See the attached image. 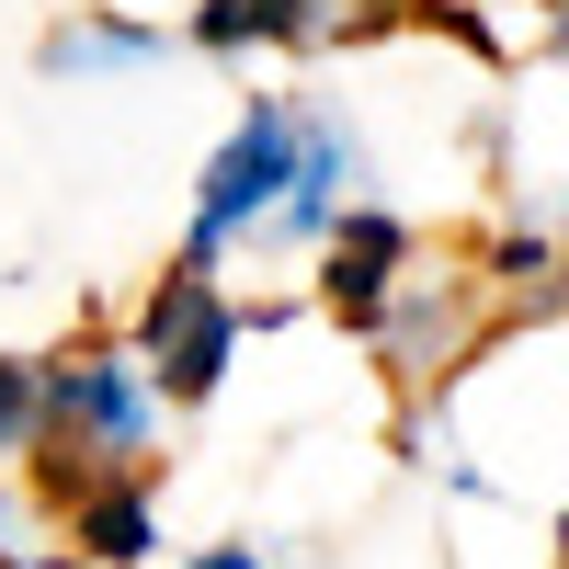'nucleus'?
<instances>
[{
    "label": "nucleus",
    "instance_id": "1",
    "mask_svg": "<svg viewBox=\"0 0 569 569\" xmlns=\"http://www.w3.org/2000/svg\"><path fill=\"white\" fill-rule=\"evenodd\" d=\"M34 376H46V433L23 456V479H34L46 512H58L69 490H91V479H114V467L160 456L171 399L149 388V365H137L126 342H58V353H34Z\"/></svg>",
    "mask_w": 569,
    "mask_h": 569
},
{
    "label": "nucleus",
    "instance_id": "2",
    "mask_svg": "<svg viewBox=\"0 0 569 569\" xmlns=\"http://www.w3.org/2000/svg\"><path fill=\"white\" fill-rule=\"evenodd\" d=\"M284 171H297V91H251V103L228 114V137L206 149V171H194L182 262H206V273L251 262V240H262L273 206H284Z\"/></svg>",
    "mask_w": 569,
    "mask_h": 569
},
{
    "label": "nucleus",
    "instance_id": "3",
    "mask_svg": "<svg viewBox=\"0 0 569 569\" xmlns=\"http://www.w3.org/2000/svg\"><path fill=\"white\" fill-rule=\"evenodd\" d=\"M240 342H251V308L228 297V284L206 273V262H160V284L137 297V319H126V353L149 365V388L171 399V410H206L217 388H228V365H240Z\"/></svg>",
    "mask_w": 569,
    "mask_h": 569
},
{
    "label": "nucleus",
    "instance_id": "4",
    "mask_svg": "<svg viewBox=\"0 0 569 569\" xmlns=\"http://www.w3.org/2000/svg\"><path fill=\"white\" fill-rule=\"evenodd\" d=\"M365 182H376L365 126L342 103H297V171H284V206H273V228L251 240V262H308L330 228L365 206Z\"/></svg>",
    "mask_w": 569,
    "mask_h": 569
},
{
    "label": "nucleus",
    "instance_id": "5",
    "mask_svg": "<svg viewBox=\"0 0 569 569\" xmlns=\"http://www.w3.org/2000/svg\"><path fill=\"white\" fill-rule=\"evenodd\" d=\"M376 365L399 376V388H433V376H456L467 353L490 342V297H479V273H456V262H410V284L388 297V319L365 330Z\"/></svg>",
    "mask_w": 569,
    "mask_h": 569
},
{
    "label": "nucleus",
    "instance_id": "6",
    "mask_svg": "<svg viewBox=\"0 0 569 569\" xmlns=\"http://www.w3.org/2000/svg\"><path fill=\"white\" fill-rule=\"evenodd\" d=\"M308 262H319V308H330V330H353V342H365V330L388 319V297L410 284V262H421V228H410L399 206H376V194H365V206L330 228Z\"/></svg>",
    "mask_w": 569,
    "mask_h": 569
},
{
    "label": "nucleus",
    "instance_id": "7",
    "mask_svg": "<svg viewBox=\"0 0 569 569\" xmlns=\"http://www.w3.org/2000/svg\"><path fill=\"white\" fill-rule=\"evenodd\" d=\"M46 525H58L69 558H91V569H149L160 558V467H114V479L69 490Z\"/></svg>",
    "mask_w": 569,
    "mask_h": 569
},
{
    "label": "nucleus",
    "instance_id": "8",
    "mask_svg": "<svg viewBox=\"0 0 569 569\" xmlns=\"http://www.w3.org/2000/svg\"><path fill=\"white\" fill-rule=\"evenodd\" d=\"M171 58V34L160 23H137V12H58L34 34V69L46 80H69V91H103V80H149Z\"/></svg>",
    "mask_w": 569,
    "mask_h": 569
},
{
    "label": "nucleus",
    "instance_id": "9",
    "mask_svg": "<svg viewBox=\"0 0 569 569\" xmlns=\"http://www.w3.org/2000/svg\"><path fill=\"white\" fill-rule=\"evenodd\" d=\"M34 433H46V376H34V353H0V467H23Z\"/></svg>",
    "mask_w": 569,
    "mask_h": 569
},
{
    "label": "nucleus",
    "instance_id": "10",
    "mask_svg": "<svg viewBox=\"0 0 569 569\" xmlns=\"http://www.w3.org/2000/svg\"><path fill=\"white\" fill-rule=\"evenodd\" d=\"M536 34H547V58L569 69V0H536Z\"/></svg>",
    "mask_w": 569,
    "mask_h": 569
},
{
    "label": "nucleus",
    "instance_id": "11",
    "mask_svg": "<svg viewBox=\"0 0 569 569\" xmlns=\"http://www.w3.org/2000/svg\"><path fill=\"white\" fill-rule=\"evenodd\" d=\"M0 569H80L69 547H0Z\"/></svg>",
    "mask_w": 569,
    "mask_h": 569
},
{
    "label": "nucleus",
    "instance_id": "12",
    "mask_svg": "<svg viewBox=\"0 0 569 569\" xmlns=\"http://www.w3.org/2000/svg\"><path fill=\"white\" fill-rule=\"evenodd\" d=\"M194 569H273L262 547H194Z\"/></svg>",
    "mask_w": 569,
    "mask_h": 569
},
{
    "label": "nucleus",
    "instance_id": "13",
    "mask_svg": "<svg viewBox=\"0 0 569 569\" xmlns=\"http://www.w3.org/2000/svg\"><path fill=\"white\" fill-rule=\"evenodd\" d=\"M547 558H558V569H569V512H558V536H547Z\"/></svg>",
    "mask_w": 569,
    "mask_h": 569
},
{
    "label": "nucleus",
    "instance_id": "14",
    "mask_svg": "<svg viewBox=\"0 0 569 569\" xmlns=\"http://www.w3.org/2000/svg\"><path fill=\"white\" fill-rule=\"evenodd\" d=\"M0 547H12V490H0Z\"/></svg>",
    "mask_w": 569,
    "mask_h": 569
}]
</instances>
